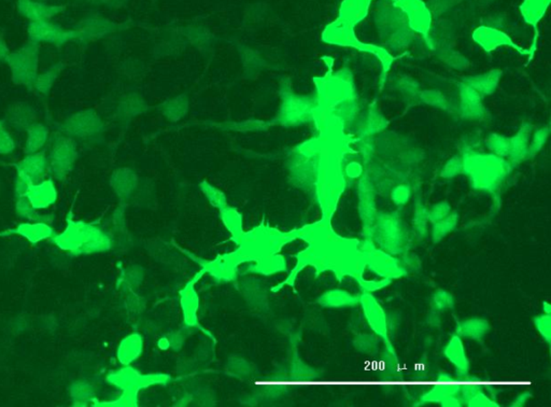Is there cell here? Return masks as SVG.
Returning a JSON list of instances; mask_svg holds the SVG:
<instances>
[{"mask_svg":"<svg viewBox=\"0 0 551 407\" xmlns=\"http://www.w3.org/2000/svg\"><path fill=\"white\" fill-rule=\"evenodd\" d=\"M442 353L449 361L450 364L455 368L457 377L465 378L468 376L471 368L470 359L467 357L464 344L460 336L453 334L446 344Z\"/></svg>","mask_w":551,"mask_h":407,"instance_id":"cell-18","label":"cell"},{"mask_svg":"<svg viewBox=\"0 0 551 407\" xmlns=\"http://www.w3.org/2000/svg\"><path fill=\"white\" fill-rule=\"evenodd\" d=\"M15 149V141L12 136L8 133L6 129L0 132V154L7 156L12 154Z\"/></svg>","mask_w":551,"mask_h":407,"instance_id":"cell-46","label":"cell"},{"mask_svg":"<svg viewBox=\"0 0 551 407\" xmlns=\"http://www.w3.org/2000/svg\"><path fill=\"white\" fill-rule=\"evenodd\" d=\"M463 171V160L460 158H453L446 164L442 169V177L453 178Z\"/></svg>","mask_w":551,"mask_h":407,"instance_id":"cell-47","label":"cell"},{"mask_svg":"<svg viewBox=\"0 0 551 407\" xmlns=\"http://www.w3.org/2000/svg\"><path fill=\"white\" fill-rule=\"evenodd\" d=\"M10 54V51L8 49L5 42L0 40V61H7L8 56Z\"/></svg>","mask_w":551,"mask_h":407,"instance_id":"cell-53","label":"cell"},{"mask_svg":"<svg viewBox=\"0 0 551 407\" xmlns=\"http://www.w3.org/2000/svg\"><path fill=\"white\" fill-rule=\"evenodd\" d=\"M461 400L463 405L468 407H499V403L492 399L485 391H482L477 382L465 380L461 383Z\"/></svg>","mask_w":551,"mask_h":407,"instance_id":"cell-22","label":"cell"},{"mask_svg":"<svg viewBox=\"0 0 551 407\" xmlns=\"http://www.w3.org/2000/svg\"><path fill=\"white\" fill-rule=\"evenodd\" d=\"M49 169V160L45 154H28L17 167V176L24 178L30 182L35 183L45 179V174Z\"/></svg>","mask_w":551,"mask_h":407,"instance_id":"cell-20","label":"cell"},{"mask_svg":"<svg viewBox=\"0 0 551 407\" xmlns=\"http://www.w3.org/2000/svg\"><path fill=\"white\" fill-rule=\"evenodd\" d=\"M236 368H238V371L235 372L236 376H248L250 373L252 372V368H251L249 363L239 358H235V360L230 361V363H228V370L230 372L236 370Z\"/></svg>","mask_w":551,"mask_h":407,"instance_id":"cell-48","label":"cell"},{"mask_svg":"<svg viewBox=\"0 0 551 407\" xmlns=\"http://www.w3.org/2000/svg\"><path fill=\"white\" fill-rule=\"evenodd\" d=\"M550 0H524L521 6L524 20L530 24H537L546 12Z\"/></svg>","mask_w":551,"mask_h":407,"instance_id":"cell-34","label":"cell"},{"mask_svg":"<svg viewBox=\"0 0 551 407\" xmlns=\"http://www.w3.org/2000/svg\"><path fill=\"white\" fill-rule=\"evenodd\" d=\"M361 250L365 269H369L380 278L390 279L393 282L396 279L407 276L408 271L400 259L377 247L373 240H363Z\"/></svg>","mask_w":551,"mask_h":407,"instance_id":"cell-6","label":"cell"},{"mask_svg":"<svg viewBox=\"0 0 551 407\" xmlns=\"http://www.w3.org/2000/svg\"><path fill=\"white\" fill-rule=\"evenodd\" d=\"M8 66L10 68L12 80L24 87H34L38 77L39 49L35 42H28L8 56Z\"/></svg>","mask_w":551,"mask_h":407,"instance_id":"cell-7","label":"cell"},{"mask_svg":"<svg viewBox=\"0 0 551 407\" xmlns=\"http://www.w3.org/2000/svg\"><path fill=\"white\" fill-rule=\"evenodd\" d=\"M69 393L74 406H87L89 403L94 400V389L85 382L72 384Z\"/></svg>","mask_w":551,"mask_h":407,"instance_id":"cell-36","label":"cell"},{"mask_svg":"<svg viewBox=\"0 0 551 407\" xmlns=\"http://www.w3.org/2000/svg\"><path fill=\"white\" fill-rule=\"evenodd\" d=\"M429 209L423 205L422 202H415V211H413V227L415 236L418 240H424L429 234Z\"/></svg>","mask_w":551,"mask_h":407,"instance_id":"cell-35","label":"cell"},{"mask_svg":"<svg viewBox=\"0 0 551 407\" xmlns=\"http://www.w3.org/2000/svg\"><path fill=\"white\" fill-rule=\"evenodd\" d=\"M462 160L463 171L470 178L473 188L478 191L497 192L510 173L509 164L492 154H473Z\"/></svg>","mask_w":551,"mask_h":407,"instance_id":"cell-4","label":"cell"},{"mask_svg":"<svg viewBox=\"0 0 551 407\" xmlns=\"http://www.w3.org/2000/svg\"><path fill=\"white\" fill-rule=\"evenodd\" d=\"M28 138L25 143V152L26 154H37L49 140L50 132L47 126L41 123H34L28 127Z\"/></svg>","mask_w":551,"mask_h":407,"instance_id":"cell-30","label":"cell"},{"mask_svg":"<svg viewBox=\"0 0 551 407\" xmlns=\"http://www.w3.org/2000/svg\"><path fill=\"white\" fill-rule=\"evenodd\" d=\"M62 72V65L57 64L50 67L43 74H38L34 89L37 90L41 94H49V92L52 89L53 84L56 81L58 74Z\"/></svg>","mask_w":551,"mask_h":407,"instance_id":"cell-38","label":"cell"},{"mask_svg":"<svg viewBox=\"0 0 551 407\" xmlns=\"http://www.w3.org/2000/svg\"><path fill=\"white\" fill-rule=\"evenodd\" d=\"M204 192L206 193L208 198L210 200V202H213L215 207L222 209L223 207L226 206V204H225L224 196H223V194L220 192V191L215 190V189H213V187H210V185H206L205 188H204Z\"/></svg>","mask_w":551,"mask_h":407,"instance_id":"cell-49","label":"cell"},{"mask_svg":"<svg viewBox=\"0 0 551 407\" xmlns=\"http://www.w3.org/2000/svg\"><path fill=\"white\" fill-rule=\"evenodd\" d=\"M203 271H200L190 282L184 286L180 292V305L182 309L183 321L188 328H196L198 326V309L199 299L195 290V284Z\"/></svg>","mask_w":551,"mask_h":407,"instance_id":"cell-16","label":"cell"},{"mask_svg":"<svg viewBox=\"0 0 551 407\" xmlns=\"http://www.w3.org/2000/svg\"><path fill=\"white\" fill-rule=\"evenodd\" d=\"M457 222H459V215L451 213L445 219L433 223L431 229V238L433 242L435 244L442 242L450 233H453L457 229Z\"/></svg>","mask_w":551,"mask_h":407,"instance_id":"cell-33","label":"cell"},{"mask_svg":"<svg viewBox=\"0 0 551 407\" xmlns=\"http://www.w3.org/2000/svg\"><path fill=\"white\" fill-rule=\"evenodd\" d=\"M3 129H5V127H3V122L0 121V132L3 131Z\"/></svg>","mask_w":551,"mask_h":407,"instance_id":"cell-55","label":"cell"},{"mask_svg":"<svg viewBox=\"0 0 551 407\" xmlns=\"http://www.w3.org/2000/svg\"><path fill=\"white\" fill-rule=\"evenodd\" d=\"M78 158V150L74 139L65 135L55 136L51 147L49 160L50 171L61 180L64 179L74 168Z\"/></svg>","mask_w":551,"mask_h":407,"instance_id":"cell-9","label":"cell"},{"mask_svg":"<svg viewBox=\"0 0 551 407\" xmlns=\"http://www.w3.org/2000/svg\"><path fill=\"white\" fill-rule=\"evenodd\" d=\"M297 240V230L281 232L270 225H261L236 240V252L245 263L278 254L288 244Z\"/></svg>","mask_w":551,"mask_h":407,"instance_id":"cell-3","label":"cell"},{"mask_svg":"<svg viewBox=\"0 0 551 407\" xmlns=\"http://www.w3.org/2000/svg\"><path fill=\"white\" fill-rule=\"evenodd\" d=\"M18 8L21 14L30 22L50 20L63 11L61 6L47 5L36 0H18Z\"/></svg>","mask_w":551,"mask_h":407,"instance_id":"cell-23","label":"cell"},{"mask_svg":"<svg viewBox=\"0 0 551 407\" xmlns=\"http://www.w3.org/2000/svg\"><path fill=\"white\" fill-rule=\"evenodd\" d=\"M53 242L63 251L74 255L99 253L112 247V238L100 227L85 221L69 220L63 232L55 234Z\"/></svg>","mask_w":551,"mask_h":407,"instance_id":"cell-2","label":"cell"},{"mask_svg":"<svg viewBox=\"0 0 551 407\" xmlns=\"http://www.w3.org/2000/svg\"><path fill=\"white\" fill-rule=\"evenodd\" d=\"M247 264L248 273L261 275V276H272V275L283 273L288 269L287 260L279 253L250 262Z\"/></svg>","mask_w":551,"mask_h":407,"instance_id":"cell-27","label":"cell"},{"mask_svg":"<svg viewBox=\"0 0 551 407\" xmlns=\"http://www.w3.org/2000/svg\"><path fill=\"white\" fill-rule=\"evenodd\" d=\"M15 210L18 213L19 217L23 219L28 220V221H45V218L41 217L38 210L34 209L30 202H28V198L23 196V198H17V204H15ZM49 223V222H47Z\"/></svg>","mask_w":551,"mask_h":407,"instance_id":"cell-40","label":"cell"},{"mask_svg":"<svg viewBox=\"0 0 551 407\" xmlns=\"http://www.w3.org/2000/svg\"><path fill=\"white\" fill-rule=\"evenodd\" d=\"M102 131V122L93 112H81L72 114L61 126L63 135L72 139H85L95 137Z\"/></svg>","mask_w":551,"mask_h":407,"instance_id":"cell-12","label":"cell"},{"mask_svg":"<svg viewBox=\"0 0 551 407\" xmlns=\"http://www.w3.org/2000/svg\"><path fill=\"white\" fill-rule=\"evenodd\" d=\"M426 321H428V324H430L431 326H440V313H436V311H431L430 315H429L428 318H426Z\"/></svg>","mask_w":551,"mask_h":407,"instance_id":"cell-52","label":"cell"},{"mask_svg":"<svg viewBox=\"0 0 551 407\" xmlns=\"http://www.w3.org/2000/svg\"><path fill=\"white\" fill-rule=\"evenodd\" d=\"M107 382L114 387L122 390V393L138 395L139 391L152 386L166 385L171 382V376L162 373L141 374L131 366H124L120 370L110 373Z\"/></svg>","mask_w":551,"mask_h":407,"instance_id":"cell-8","label":"cell"},{"mask_svg":"<svg viewBox=\"0 0 551 407\" xmlns=\"http://www.w3.org/2000/svg\"><path fill=\"white\" fill-rule=\"evenodd\" d=\"M371 0H345L341 7V20L354 26L363 20L369 12Z\"/></svg>","mask_w":551,"mask_h":407,"instance_id":"cell-28","label":"cell"},{"mask_svg":"<svg viewBox=\"0 0 551 407\" xmlns=\"http://www.w3.org/2000/svg\"><path fill=\"white\" fill-rule=\"evenodd\" d=\"M318 304L323 309H345L358 305V295L344 289H331L322 293Z\"/></svg>","mask_w":551,"mask_h":407,"instance_id":"cell-26","label":"cell"},{"mask_svg":"<svg viewBox=\"0 0 551 407\" xmlns=\"http://www.w3.org/2000/svg\"><path fill=\"white\" fill-rule=\"evenodd\" d=\"M358 213L361 218L364 240H371L374 222L377 217L373 185L367 176L358 182Z\"/></svg>","mask_w":551,"mask_h":407,"instance_id":"cell-14","label":"cell"},{"mask_svg":"<svg viewBox=\"0 0 551 407\" xmlns=\"http://www.w3.org/2000/svg\"><path fill=\"white\" fill-rule=\"evenodd\" d=\"M474 39L486 50L495 49L497 45H512L508 36L499 30H492L489 28H478L475 32Z\"/></svg>","mask_w":551,"mask_h":407,"instance_id":"cell-31","label":"cell"},{"mask_svg":"<svg viewBox=\"0 0 551 407\" xmlns=\"http://www.w3.org/2000/svg\"><path fill=\"white\" fill-rule=\"evenodd\" d=\"M383 363H385V366H386V371L389 375H396V373L398 372L400 362H398L396 348H394L390 341L385 342Z\"/></svg>","mask_w":551,"mask_h":407,"instance_id":"cell-42","label":"cell"},{"mask_svg":"<svg viewBox=\"0 0 551 407\" xmlns=\"http://www.w3.org/2000/svg\"><path fill=\"white\" fill-rule=\"evenodd\" d=\"M352 344L356 351L362 355L374 357L379 353V337L375 334H358Z\"/></svg>","mask_w":551,"mask_h":407,"instance_id":"cell-37","label":"cell"},{"mask_svg":"<svg viewBox=\"0 0 551 407\" xmlns=\"http://www.w3.org/2000/svg\"><path fill=\"white\" fill-rule=\"evenodd\" d=\"M532 393L530 391H523V393H519V395H517L515 397L514 401H512V404L510 406L512 407H522L524 405L527 404L529 402L530 399H531Z\"/></svg>","mask_w":551,"mask_h":407,"instance_id":"cell-50","label":"cell"},{"mask_svg":"<svg viewBox=\"0 0 551 407\" xmlns=\"http://www.w3.org/2000/svg\"><path fill=\"white\" fill-rule=\"evenodd\" d=\"M455 305V296L447 290L438 289L431 296V311L440 313L453 309Z\"/></svg>","mask_w":551,"mask_h":407,"instance_id":"cell-39","label":"cell"},{"mask_svg":"<svg viewBox=\"0 0 551 407\" xmlns=\"http://www.w3.org/2000/svg\"><path fill=\"white\" fill-rule=\"evenodd\" d=\"M144 353V338L139 333H131L120 342L116 358L122 366H131Z\"/></svg>","mask_w":551,"mask_h":407,"instance_id":"cell-24","label":"cell"},{"mask_svg":"<svg viewBox=\"0 0 551 407\" xmlns=\"http://www.w3.org/2000/svg\"><path fill=\"white\" fill-rule=\"evenodd\" d=\"M356 282H358L361 292L371 294H374L377 291H380V290L385 289V288H387V286L392 284V280H390V279L380 278V277L377 279H371V280H369V279H365L362 276L356 279Z\"/></svg>","mask_w":551,"mask_h":407,"instance_id":"cell-41","label":"cell"},{"mask_svg":"<svg viewBox=\"0 0 551 407\" xmlns=\"http://www.w3.org/2000/svg\"><path fill=\"white\" fill-rule=\"evenodd\" d=\"M30 41L47 45H63L78 40L77 30H65L50 20L34 21L28 28Z\"/></svg>","mask_w":551,"mask_h":407,"instance_id":"cell-10","label":"cell"},{"mask_svg":"<svg viewBox=\"0 0 551 407\" xmlns=\"http://www.w3.org/2000/svg\"><path fill=\"white\" fill-rule=\"evenodd\" d=\"M396 6L400 8L407 17L411 28L421 34H426L430 30L431 12L420 0H398Z\"/></svg>","mask_w":551,"mask_h":407,"instance_id":"cell-17","label":"cell"},{"mask_svg":"<svg viewBox=\"0 0 551 407\" xmlns=\"http://www.w3.org/2000/svg\"><path fill=\"white\" fill-rule=\"evenodd\" d=\"M451 213V207L447 202H440L429 210V220L430 222L435 223L440 221V220L445 219L447 216Z\"/></svg>","mask_w":551,"mask_h":407,"instance_id":"cell-44","label":"cell"},{"mask_svg":"<svg viewBox=\"0 0 551 407\" xmlns=\"http://www.w3.org/2000/svg\"><path fill=\"white\" fill-rule=\"evenodd\" d=\"M198 262L204 274H208L220 282H230L234 280L237 276L240 265L245 264V262L236 250L230 253L219 255L211 261L198 260Z\"/></svg>","mask_w":551,"mask_h":407,"instance_id":"cell-13","label":"cell"},{"mask_svg":"<svg viewBox=\"0 0 551 407\" xmlns=\"http://www.w3.org/2000/svg\"><path fill=\"white\" fill-rule=\"evenodd\" d=\"M362 169L361 165L358 163H350L349 165H347L346 169H345V174L348 176L349 178H358L362 175Z\"/></svg>","mask_w":551,"mask_h":407,"instance_id":"cell-51","label":"cell"},{"mask_svg":"<svg viewBox=\"0 0 551 407\" xmlns=\"http://www.w3.org/2000/svg\"><path fill=\"white\" fill-rule=\"evenodd\" d=\"M411 189L409 185H400L398 187L392 190V193H391V198L393 200L394 204L396 206H402L406 205L409 200H411Z\"/></svg>","mask_w":551,"mask_h":407,"instance_id":"cell-45","label":"cell"},{"mask_svg":"<svg viewBox=\"0 0 551 407\" xmlns=\"http://www.w3.org/2000/svg\"><path fill=\"white\" fill-rule=\"evenodd\" d=\"M371 240L396 257L408 253L411 247V234L398 213H378L374 222Z\"/></svg>","mask_w":551,"mask_h":407,"instance_id":"cell-5","label":"cell"},{"mask_svg":"<svg viewBox=\"0 0 551 407\" xmlns=\"http://www.w3.org/2000/svg\"><path fill=\"white\" fill-rule=\"evenodd\" d=\"M491 330L489 321L485 318L464 319L457 322L455 326V334L465 340L482 342Z\"/></svg>","mask_w":551,"mask_h":407,"instance_id":"cell-25","label":"cell"},{"mask_svg":"<svg viewBox=\"0 0 551 407\" xmlns=\"http://www.w3.org/2000/svg\"><path fill=\"white\" fill-rule=\"evenodd\" d=\"M358 305L361 306L364 318L371 330L379 340L385 342L389 340L388 316L382 305L376 299L374 294L363 293L358 295Z\"/></svg>","mask_w":551,"mask_h":407,"instance_id":"cell-11","label":"cell"},{"mask_svg":"<svg viewBox=\"0 0 551 407\" xmlns=\"http://www.w3.org/2000/svg\"><path fill=\"white\" fill-rule=\"evenodd\" d=\"M533 324L541 338L544 340L547 345L551 343V317L548 313H541L539 316L534 317Z\"/></svg>","mask_w":551,"mask_h":407,"instance_id":"cell-43","label":"cell"},{"mask_svg":"<svg viewBox=\"0 0 551 407\" xmlns=\"http://www.w3.org/2000/svg\"><path fill=\"white\" fill-rule=\"evenodd\" d=\"M440 383L436 384L432 389L423 393L420 397V403L429 404V403H437L442 405L448 397L453 395H460L461 382H455L449 374L440 373L438 374Z\"/></svg>","mask_w":551,"mask_h":407,"instance_id":"cell-19","label":"cell"},{"mask_svg":"<svg viewBox=\"0 0 551 407\" xmlns=\"http://www.w3.org/2000/svg\"><path fill=\"white\" fill-rule=\"evenodd\" d=\"M297 240H304L307 247L299 252L294 269L274 290L293 286L299 273L307 267H312L318 275L329 273L339 282L363 276L365 263L361 242L335 232L331 220L322 218L318 222L297 229Z\"/></svg>","mask_w":551,"mask_h":407,"instance_id":"cell-1","label":"cell"},{"mask_svg":"<svg viewBox=\"0 0 551 407\" xmlns=\"http://www.w3.org/2000/svg\"><path fill=\"white\" fill-rule=\"evenodd\" d=\"M221 218H222L223 225L232 236V240L234 242L238 240L245 231L243 227V218L237 210L225 206L221 209Z\"/></svg>","mask_w":551,"mask_h":407,"instance_id":"cell-32","label":"cell"},{"mask_svg":"<svg viewBox=\"0 0 551 407\" xmlns=\"http://www.w3.org/2000/svg\"><path fill=\"white\" fill-rule=\"evenodd\" d=\"M543 311H544V313L550 315L551 306L548 302H543Z\"/></svg>","mask_w":551,"mask_h":407,"instance_id":"cell-54","label":"cell"},{"mask_svg":"<svg viewBox=\"0 0 551 407\" xmlns=\"http://www.w3.org/2000/svg\"><path fill=\"white\" fill-rule=\"evenodd\" d=\"M9 234L19 235L32 244H39L45 240H52L56 233L50 223L45 221H28L19 225Z\"/></svg>","mask_w":551,"mask_h":407,"instance_id":"cell-21","label":"cell"},{"mask_svg":"<svg viewBox=\"0 0 551 407\" xmlns=\"http://www.w3.org/2000/svg\"><path fill=\"white\" fill-rule=\"evenodd\" d=\"M56 185L52 179H43L38 182L32 183L25 198H28L34 209L45 210L54 205L57 200Z\"/></svg>","mask_w":551,"mask_h":407,"instance_id":"cell-15","label":"cell"},{"mask_svg":"<svg viewBox=\"0 0 551 407\" xmlns=\"http://www.w3.org/2000/svg\"><path fill=\"white\" fill-rule=\"evenodd\" d=\"M35 110L28 104H17L8 112L9 123L18 131H28L35 123Z\"/></svg>","mask_w":551,"mask_h":407,"instance_id":"cell-29","label":"cell"}]
</instances>
